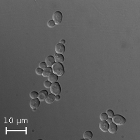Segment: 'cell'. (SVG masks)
Here are the masks:
<instances>
[{
	"mask_svg": "<svg viewBox=\"0 0 140 140\" xmlns=\"http://www.w3.org/2000/svg\"><path fill=\"white\" fill-rule=\"evenodd\" d=\"M48 95L49 94H48V91L45 90H41L39 93L37 99L39 100L40 102H43V101H45V100L47 98Z\"/></svg>",
	"mask_w": 140,
	"mask_h": 140,
	"instance_id": "cell-8",
	"label": "cell"
},
{
	"mask_svg": "<svg viewBox=\"0 0 140 140\" xmlns=\"http://www.w3.org/2000/svg\"><path fill=\"white\" fill-rule=\"evenodd\" d=\"M29 105H30V107L33 109V111H36V109L38 108L40 105L39 100L37 99V98L32 99L31 100Z\"/></svg>",
	"mask_w": 140,
	"mask_h": 140,
	"instance_id": "cell-5",
	"label": "cell"
},
{
	"mask_svg": "<svg viewBox=\"0 0 140 140\" xmlns=\"http://www.w3.org/2000/svg\"><path fill=\"white\" fill-rule=\"evenodd\" d=\"M55 100H56V95H54L52 94L48 95L47 98L45 100V102H46L48 104H51V103H53Z\"/></svg>",
	"mask_w": 140,
	"mask_h": 140,
	"instance_id": "cell-13",
	"label": "cell"
},
{
	"mask_svg": "<svg viewBox=\"0 0 140 140\" xmlns=\"http://www.w3.org/2000/svg\"><path fill=\"white\" fill-rule=\"evenodd\" d=\"M45 64H47V66L49 67H52L53 64L55 63V59L54 56H48L45 58Z\"/></svg>",
	"mask_w": 140,
	"mask_h": 140,
	"instance_id": "cell-9",
	"label": "cell"
},
{
	"mask_svg": "<svg viewBox=\"0 0 140 140\" xmlns=\"http://www.w3.org/2000/svg\"><path fill=\"white\" fill-rule=\"evenodd\" d=\"M48 27L50 28H52L56 26V24H55L54 21L53 20H50V21H48Z\"/></svg>",
	"mask_w": 140,
	"mask_h": 140,
	"instance_id": "cell-19",
	"label": "cell"
},
{
	"mask_svg": "<svg viewBox=\"0 0 140 140\" xmlns=\"http://www.w3.org/2000/svg\"><path fill=\"white\" fill-rule=\"evenodd\" d=\"M83 139L90 140L91 138H93L92 132L89 131V130H88V131H86L84 133H83Z\"/></svg>",
	"mask_w": 140,
	"mask_h": 140,
	"instance_id": "cell-14",
	"label": "cell"
},
{
	"mask_svg": "<svg viewBox=\"0 0 140 140\" xmlns=\"http://www.w3.org/2000/svg\"><path fill=\"white\" fill-rule=\"evenodd\" d=\"M108 118V115H107L106 113H102L100 116V120L102 121H107V120Z\"/></svg>",
	"mask_w": 140,
	"mask_h": 140,
	"instance_id": "cell-16",
	"label": "cell"
},
{
	"mask_svg": "<svg viewBox=\"0 0 140 140\" xmlns=\"http://www.w3.org/2000/svg\"><path fill=\"white\" fill-rule=\"evenodd\" d=\"M60 99V97L59 96V95H56V101H59Z\"/></svg>",
	"mask_w": 140,
	"mask_h": 140,
	"instance_id": "cell-24",
	"label": "cell"
},
{
	"mask_svg": "<svg viewBox=\"0 0 140 140\" xmlns=\"http://www.w3.org/2000/svg\"><path fill=\"white\" fill-rule=\"evenodd\" d=\"M51 84H52V83H51V82H49V80H47V81H45L44 82V87H45V88H50Z\"/></svg>",
	"mask_w": 140,
	"mask_h": 140,
	"instance_id": "cell-21",
	"label": "cell"
},
{
	"mask_svg": "<svg viewBox=\"0 0 140 140\" xmlns=\"http://www.w3.org/2000/svg\"><path fill=\"white\" fill-rule=\"evenodd\" d=\"M52 74H53L52 67H48L47 68H45V69L43 70V72L42 75L44 77H49V75H51Z\"/></svg>",
	"mask_w": 140,
	"mask_h": 140,
	"instance_id": "cell-11",
	"label": "cell"
},
{
	"mask_svg": "<svg viewBox=\"0 0 140 140\" xmlns=\"http://www.w3.org/2000/svg\"><path fill=\"white\" fill-rule=\"evenodd\" d=\"M38 95L39 93L36 92V91H32V92H31L30 94H29V96H30V97L32 99H34L38 97Z\"/></svg>",
	"mask_w": 140,
	"mask_h": 140,
	"instance_id": "cell-17",
	"label": "cell"
},
{
	"mask_svg": "<svg viewBox=\"0 0 140 140\" xmlns=\"http://www.w3.org/2000/svg\"><path fill=\"white\" fill-rule=\"evenodd\" d=\"M42 72H43V70L42 69V68H39V67L36 69V74L37 75H41L42 74Z\"/></svg>",
	"mask_w": 140,
	"mask_h": 140,
	"instance_id": "cell-22",
	"label": "cell"
},
{
	"mask_svg": "<svg viewBox=\"0 0 140 140\" xmlns=\"http://www.w3.org/2000/svg\"><path fill=\"white\" fill-rule=\"evenodd\" d=\"M55 51L56 53L59 54H63L65 52V47L64 44H62L60 43L57 44L55 47Z\"/></svg>",
	"mask_w": 140,
	"mask_h": 140,
	"instance_id": "cell-6",
	"label": "cell"
},
{
	"mask_svg": "<svg viewBox=\"0 0 140 140\" xmlns=\"http://www.w3.org/2000/svg\"><path fill=\"white\" fill-rule=\"evenodd\" d=\"M54 57L55 59V62L61 63L62 64V62H64V60H65L64 56L62 54H55Z\"/></svg>",
	"mask_w": 140,
	"mask_h": 140,
	"instance_id": "cell-10",
	"label": "cell"
},
{
	"mask_svg": "<svg viewBox=\"0 0 140 140\" xmlns=\"http://www.w3.org/2000/svg\"><path fill=\"white\" fill-rule=\"evenodd\" d=\"M107 123H108V124H110L111 123H112L113 122V121H112V118H108V119L107 120Z\"/></svg>",
	"mask_w": 140,
	"mask_h": 140,
	"instance_id": "cell-23",
	"label": "cell"
},
{
	"mask_svg": "<svg viewBox=\"0 0 140 140\" xmlns=\"http://www.w3.org/2000/svg\"><path fill=\"white\" fill-rule=\"evenodd\" d=\"M52 69L53 73L57 75V76H62L65 72L64 65L61 63L55 62L52 66Z\"/></svg>",
	"mask_w": 140,
	"mask_h": 140,
	"instance_id": "cell-1",
	"label": "cell"
},
{
	"mask_svg": "<svg viewBox=\"0 0 140 140\" xmlns=\"http://www.w3.org/2000/svg\"><path fill=\"white\" fill-rule=\"evenodd\" d=\"M118 130V127H117V125H115L114 123H111L109 124V128H108V131L111 134H115L116 132Z\"/></svg>",
	"mask_w": 140,
	"mask_h": 140,
	"instance_id": "cell-12",
	"label": "cell"
},
{
	"mask_svg": "<svg viewBox=\"0 0 140 140\" xmlns=\"http://www.w3.org/2000/svg\"><path fill=\"white\" fill-rule=\"evenodd\" d=\"M60 44H64H64H65V40H64V39L60 40Z\"/></svg>",
	"mask_w": 140,
	"mask_h": 140,
	"instance_id": "cell-25",
	"label": "cell"
},
{
	"mask_svg": "<svg viewBox=\"0 0 140 140\" xmlns=\"http://www.w3.org/2000/svg\"><path fill=\"white\" fill-rule=\"evenodd\" d=\"M106 113H107V115H108V116L109 117V118H113V116L114 115V113L113 111H112L111 110H108L107 111V112H106Z\"/></svg>",
	"mask_w": 140,
	"mask_h": 140,
	"instance_id": "cell-18",
	"label": "cell"
},
{
	"mask_svg": "<svg viewBox=\"0 0 140 140\" xmlns=\"http://www.w3.org/2000/svg\"><path fill=\"white\" fill-rule=\"evenodd\" d=\"M39 67L42 68V70H44L45 69V68H47L48 66H47V64H45V62H41L39 64Z\"/></svg>",
	"mask_w": 140,
	"mask_h": 140,
	"instance_id": "cell-20",
	"label": "cell"
},
{
	"mask_svg": "<svg viewBox=\"0 0 140 140\" xmlns=\"http://www.w3.org/2000/svg\"><path fill=\"white\" fill-rule=\"evenodd\" d=\"M99 128L103 132H107L108 131L109 124L107 123V121H102L99 123Z\"/></svg>",
	"mask_w": 140,
	"mask_h": 140,
	"instance_id": "cell-7",
	"label": "cell"
},
{
	"mask_svg": "<svg viewBox=\"0 0 140 140\" xmlns=\"http://www.w3.org/2000/svg\"><path fill=\"white\" fill-rule=\"evenodd\" d=\"M52 20L54 21L55 24L57 25H60L62 20V14L59 11L54 12L52 15Z\"/></svg>",
	"mask_w": 140,
	"mask_h": 140,
	"instance_id": "cell-4",
	"label": "cell"
},
{
	"mask_svg": "<svg viewBox=\"0 0 140 140\" xmlns=\"http://www.w3.org/2000/svg\"><path fill=\"white\" fill-rule=\"evenodd\" d=\"M113 123H114L117 126H122L126 123V119L125 117L120 115H115L112 118Z\"/></svg>",
	"mask_w": 140,
	"mask_h": 140,
	"instance_id": "cell-2",
	"label": "cell"
},
{
	"mask_svg": "<svg viewBox=\"0 0 140 140\" xmlns=\"http://www.w3.org/2000/svg\"><path fill=\"white\" fill-rule=\"evenodd\" d=\"M50 90H51V94H54V95H59L61 92V87H60V84L57 82L52 83L51 87H50Z\"/></svg>",
	"mask_w": 140,
	"mask_h": 140,
	"instance_id": "cell-3",
	"label": "cell"
},
{
	"mask_svg": "<svg viewBox=\"0 0 140 140\" xmlns=\"http://www.w3.org/2000/svg\"><path fill=\"white\" fill-rule=\"evenodd\" d=\"M58 77L57 75H56L55 74H52L51 75H49V77H48V80H49V82H51V83H54L56 82L58 80Z\"/></svg>",
	"mask_w": 140,
	"mask_h": 140,
	"instance_id": "cell-15",
	"label": "cell"
}]
</instances>
